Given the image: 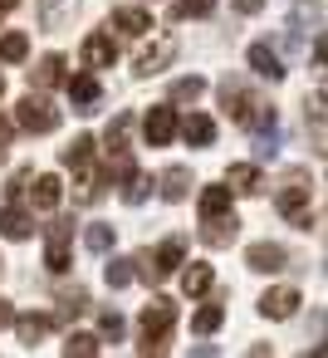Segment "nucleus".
I'll use <instances>...</instances> for the list:
<instances>
[{
    "label": "nucleus",
    "mask_w": 328,
    "mask_h": 358,
    "mask_svg": "<svg viewBox=\"0 0 328 358\" xmlns=\"http://www.w3.org/2000/svg\"><path fill=\"white\" fill-rule=\"evenodd\" d=\"M172 324H177V304L157 294V299L142 309V343H137V348H142V353H162V348H167Z\"/></svg>",
    "instance_id": "1"
},
{
    "label": "nucleus",
    "mask_w": 328,
    "mask_h": 358,
    "mask_svg": "<svg viewBox=\"0 0 328 358\" xmlns=\"http://www.w3.org/2000/svg\"><path fill=\"white\" fill-rule=\"evenodd\" d=\"M15 123L25 128V133H54L59 128V108H50V99H20V108H15Z\"/></svg>",
    "instance_id": "2"
},
{
    "label": "nucleus",
    "mask_w": 328,
    "mask_h": 358,
    "mask_svg": "<svg viewBox=\"0 0 328 358\" xmlns=\"http://www.w3.org/2000/svg\"><path fill=\"white\" fill-rule=\"evenodd\" d=\"M181 260H186V245H181V241H162V245H157V250L147 255L142 275H147V280H167V275H172V270H177Z\"/></svg>",
    "instance_id": "3"
},
{
    "label": "nucleus",
    "mask_w": 328,
    "mask_h": 358,
    "mask_svg": "<svg viewBox=\"0 0 328 358\" xmlns=\"http://www.w3.org/2000/svg\"><path fill=\"white\" fill-rule=\"evenodd\" d=\"M142 133H147V143H152V148H167V143L177 138V108H172V103L152 108V113L142 118Z\"/></svg>",
    "instance_id": "4"
},
{
    "label": "nucleus",
    "mask_w": 328,
    "mask_h": 358,
    "mask_svg": "<svg viewBox=\"0 0 328 358\" xmlns=\"http://www.w3.org/2000/svg\"><path fill=\"white\" fill-rule=\"evenodd\" d=\"M64 89H69V99H74V108H79V113H98V103H103V89H98V79H94V74L64 79Z\"/></svg>",
    "instance_id": "5"
},
{
    "label": "nucleus",
    "mask_w": 328,
    "mask_h": 358,
    "mask_svg": "<svg viewBox=\"0 0 328 358\" xmlns=\"http://www.w3.org/2000/svg\"><path fill=\"white\" fill-rule=\"evenodd\" d=\"M245 265H250V270H260V275H274V270H284V265H289V255H284V245L260 241V245H250V250H245Z\"/></svg>",
    "instance_id": "6"
},
{
    "label": "nucleus",
    "mask_w": 328,
    "mask_h": 358,
    "mask_svg": "<svg viewBox=\"0 0 328 358\" xmlns=\"http://www.w3.org/2000/svg\"><path fill=\"white\" fill-rule=\"evenodd\" d=\"M250 69H255L260 79H269V84L284 79V59H279V50H269V45H250Z\"/></svg>",
    "instance_id": "7"
},
{
    "label": "nucleus",
    "mask_w": 328,
    "mask_h": 358,
    "mask_svg": "<svg viewBox=\"0 0 328 358\" xmlns=\"http://www.w3.org/2000/svg\"><path fill=\"white\" fill-rule=\"evenodd\" d=\"M304 201H308L304 172H289V182H284V192H279V211H284L289 221H299V216H304Z\"/></svg>",
    "instance_id": "8"
},
{
    "label": "nucleus",
    "mask_w": 328,
    "mask_h": 358,
    "mask_svg": "<svg viewBox=\"0 0 328 358\" xmlns=\"http://www.w3.org/2000/svg\"><path fill=\"white\" fill-rule=\"evenodd\" d=\"M113 59H118V45L108 35H89L84 40V64L89 69H113Z\"/></svg>",
    "instance_id": "9"
},
{
    "label": "nucleus",
    "mask_w": 328,
    "mask_h": 358,
    "mask_svg": "<svg viewBox=\"0 0 328 358\" xmlns=\"http://www.w3.org/2000/svg\"><path fill=\"white\" fill-rule=\"evenodd\" d=\"M59 196H64V182H59L54 172L35 177V187H30V201H35V211H54V206H59Z\"/></svg>",
    "instance_id": "10"
},
{
    "label": "nucleus",
    "mask_w": 328,
    "mask_h": 358,
    "mask_svg": "<svg viewBox=\"0 0 328 358\" xmlns=\"http://www.w3.org/2000/svg\"><path fill=\"white\" fill-rule=\"evenodd\" d=\"M235 231H240L235 211H225V216H206V231H201V241H206V245H230V241H235Z\"/></svg>",
    "instance_id": "11"
},
{
    "label": "nucleus",
    "mask_w": 328,
    "mask_h": 358,
    "mask_svg": "<svg viewBox=\"0 0 328 358\" xmlns=\"http://www.w3.org/2000/svg\"><path fill=\"white\" fill-rule=\"evenodd\" d=\"M299 309V289H269L264 299H260V314L264 319H289Z\"/></svg>",
    "instance_id": "12"
},
{
    "label": "nucleus",
    "mask_w": 328,
    "mask_h": 358,
    "mask_svg": "<svg viewBox=\"0 0 328 358\" xmlns=\"http://www.w3.org/2000/svg\"><path fill=\"white\" fill-rule=\"evenodd\" d=\"M0 231H6L10 241H25V236L35 231V216L20 211V206H0Z\"/></svg>",
    "instance_id": "13"
},
{
    "label": "nucleus",
    "mask_w": 328,
    "mask_h": 358,
    "mask_svg": "<svg viewBox=\"0 0 328 358\" xmlns=\"http://www.w3.org/2000/svg\"><path fill=\"white\" fill-rule=\"evenodd\" d=\"M181 138H186L191 148H211V143H216V123H211L206 113H191V118L181 123Z\"/></svg>",
    "instance_id": "14"
},
{
    "label": "nucleus",
    "mask_w": 328,
    "mask_h": 358,
    "mask_svg": "<svg viewBox=\"0 0 328 358\" xmlns=\"http://www.w3.org/2000/svg\"><path fill=\"white\" fill-rule=\"evenodd\" d=\"M30 84H35V89H54V84H64V59H59V55H45L40 69H30Z\"/></svg>",
    "instance_id": "15"
},
{
    "label": "nucleus",
    "mask_w": 328,
    "mask_h": 358,
    "mask_svg": "<svg viewBox=\"0 0 328 358\" xmlns=\"http://www.w3.org/2000/svg\"><path fill=\"white\" fill-rule=\"evenodd\" d=\"M225 182H230V192H245V196H255L264 182H260V167H250V162H235L230 172H225Z\"/></svg>",
    "instance_id": "16"
},
{
    "label": "nucleus",
    "mask_w": 328,
    "mask_h": 358,
    "mask_svg": "<svg viewBox=\"0 0 328 358\" xmlns=\"http://www.w3.org/2000/svg\"><path fill=\"white\" fill-rule=\"evenodd\" d=\"M10 324H15V334H20V343H30V348H35V343H40L45 334H50V319H45V314H15Z\"/></svg>",
    "instance_id": "17"
},
{
    "label": "nucleus",
    "mask_w": 328,
    "mask_h": 358,
    "mask_svg": "<svg viewBox=\"0 0 328 358\" xmlns=\"http://www.w3.org/2000/svg\"><path fill=\"white\" fill-rule=\"evenodd\" d=\"M113 25H118L123 35H147V30H152V15L133 6V10H113Z\"/></svg>",
    "instance_id": "18"
},
{
    "label": "nucleus",
    "mask_w": 328,
    "mask_h": 358,
    "mask_svg": "<svg viewBox=\"0 0 328 358\" xmlns=\"http://www.w3.org/2000/svg\"><path fill=\"white\" fill-rule=\"evenodd\" d=\"M211 280H216V275H211V265H201V260L181 270V289H186V294H206V289H211Z\"/></svg>",
    "instance_id": "19"
},
{
    "label": "nucleus",
    "mask_w": 328,
    "mask_h": 358,
    "mask_svg": "<svg viewBox=\"0 0 328 358\" xmlns=\"http://www.w3.org/2000/svg\"><path fill=\"white\" fill-rule=\"evenodd\" d=\"M25 55H30V35H20V30L0 35V59H6V64H20Z\"/></svg>",
    "instance_id": "20"
},
{
    "label": "nucleus",
    "mask_w": 328,
    "mask_h": 358,
    "mask_svg": "<svg viewBox=\"0 0 328 358\" xmlns=\"http://www.w3.org/2000/svg\"><path fill=\"white\" fill-rule=\"evenodd\" d=\"M186 182H191L186 167H167V172H162V196H167V201H181V196H186Z\"/></svg>",
    "instance_id": "21"
},
{
    "label": "nucleus",
    "mask_w": 328,
    "mask_h": 358,
    "mask_svg": "<svg viewBox=\"0 0 328 358\" xmlns=\"http://www.w3.org/2000/svg\"><path fill=\"white\" fill-rule=\"evenodd\" d=\"M147 192H152V177H147V172H128V177H123V201H128V206L147 201Z\"/></svg>",
    "instance_id": "22"
},
{
    "label": "nucleus",
    "mask_w": 328,
    "mask_h": 358,
    "mask_svg": "<svg viewBox=\"0 0 328 358\" xmlns=\"http://www.w3.org/2000/svg\"><path fill=\"white\" fill-rule=\"evenodd\" d=\"M230 211V187H206L201 192V216H225Z\"/></svg>",
    "instance_id": "23"
},
{
    "label": "nucleus",
    "mask_w": 328,
    "mask_h": 358,
    "mask_svg": "<svg viewBox=\"0 0 328 358\" xmlns=\"http://www.w3.org/2000/svg\"><path fill=\"white\" fill-rule=\"evenodd\" d=\"M201 94H206V79H201V74H191V79H177V84H172V103H196Z\"/></svg>",
    "instance_id": "24"
},
{
    "label": "nucleus",
    "mask_w": 328,
    "mask_h": 358,
    "mask_svg": "<svg viewBox=\"0 0 328 358\" xmlns=\"http://www.w3.org/2000/svg\"><path fill=\"white\" fill-rule=\"evenodd\" d=\"M177 55V45H157V50H147V55H137V74H157L167 59Z\"/></svg>",
    "instance_id": "25"
},
{
    "label": "nucleus",
    "mask_w": 328,
    "mask_h": 358,
    "mask_svg": "<svg viewBox=\"0 0 328 358\" xmlns=\"http://www.w3.org/2000/svg\"><path fill=\"white\" fill-rule=\"evenodd\" d=\"M94 162V138H74L64 148V167H89Z\"/></svg>",
    "instance_id": "26"
},
{
    "label": "nucleus",
    "mask_w": 328,
    "mask_h": 358,
    "mask_svg": "<svg viewBox=\"0 0 328 358\" xmlns=\"http://www.w3.org/2000/svg\"><path fill=\"white\" fill-rule=\"evenodd\" d=\"M221 324H225V309H221V304H206V309H196V319H191L196 334H216Z\"/></svg>",
    "instance_id": "27"
},
{
    "label": "nucleus",
    "mask_w": 328,
    "mask_h": 358,
    "mask_svg": "<svg viewBox=\"0 0 328 358\" xmlns=\"http://www.w3.org/2000/svg\"><path fill=\"white\" fill-rule=\"evenodd\" d=\"M216 10V0H177V20H201Z\"/></svg>",
    "instance_id": "28"
},
{
    "label": "nucleus",
    "mask_w": 328,
    "mask_h": 358,
    "mask_svg": "<svg viewBox=\"0 0 328 358\" xmlns=\"http://www.w3.org/2000/svg\"><path fill=\"white\" fill-rule=\"evenodd\" d=\"M103 280H108L113 289H123V285H133V260H108V270H103Z\"/></svg>",
    "instance_id": "29"
},
{
    "label": "nucleus",
    "mask_w": 328,
    "mask_h": 358,
    "mask_svg": "<svg viewBox=\"0 0 328 358\" xmlns=\"http://www.w3.org/2000/svg\"><path fill=\"white\" fill-rule=\"evenodd\" d=\"M84 241H89V250H98V255H103V250L113 245V226H89V236H84Z\"/></svg>",
    "instance_id": "30"
},
{
    "label": "nucleus",
    "mask_w": 328,
    "mask_h": 358,
    "mask_svg": "<svg viewBox=\"0 0 328 358\" xmlns=\"http://www.w3.org/2000/svg\"><path fill=\"white\" fill-rule=\"evenodd\" d=\"M64 353H84V358H89V353H98V338H94V334H69Z\"/></svg>",
    "instance_id": "31"
},
{
    "label": "nucleus",
    "mask_w": 328,
    "mask_h": 358,
    "mask_svg": "<svg viewBox=\"0 0 328 358\" xmlns=\"http://www.w3.org/2000/svg\"><path fill=\"white\" fill-rule=\"evenodd\" d=\"M98 329H103V338H113V343L123 338V319H118V314H103V319H98Z\"/></svg>",
    "instance_id": "32"
},
{
    "label": "nucleus",
    "mask_w": 328,
    "mask_h": 358,
    "mask_svg": "<svg viewBox=\"0 0 328 358\" xmlns=\"http://www.w3.org/2000/svg\"><path fill=\"white\" fill-rule=\"evenodd\" d=\"M260 6H264V0H235V10H240V15H255Z\"/></svg>",
    "instance_id": "33"
},
{
    "label": "nucleus",
    "mask_w": 328,
    "mask_h": 358,
    "mask_svg": "<svg viewBox=\"0 0 328 358\" xmlns=\"http://www.w3.org/2000/svg\"><path fill=\"white\" fill-rule=\"evenodd\" d=\"M6 143H10V123L0 118V157H6Z\"/></svg>",
    "instance_id": "34"
},
{
    "label": "nucleus",
    "mask_w": 328,
    "mask_h": 358,
    "mask_svg": "<svg viewBox=\"0 0 328 358\" xmlns=\"http://www.w3.org/2000/svg\"><path fill=\"white\" fill-rule=\"evenodd\" d=\"M10 319H15V309H10V304H6V299H0V329H6V324H10Z\"/></svg>",
    "instance_id": "35"
},
{
    "label": "nucleus",
    "mask_w": 328,
    "mask_h": 358,
    "mask_svg": "<svg viewBox=\"0 0 328 358\" xmlns=\"http://www.w3.org/2000/svg\"><path fill=\"white\" fill-rule=\"evenodd\" d=\"M10 6H15V0H0V10H10Z\"/></svg>",
    "instance_id": "36"
},
{
    "label": "nucleus",
    "mask_w": 328,
    "mask_h": 358,
    "mask_svg": "<svg viewBox=\"0 0 328 358\" xmlns=\"http://www.w3.org/2000/svg\"><path fill=\"white\" fill-rule=\"evenodd\" d=\"M0 89H6V79H0Z\"/></svg>",
    "instance_id": "37"
}]
</instances>
